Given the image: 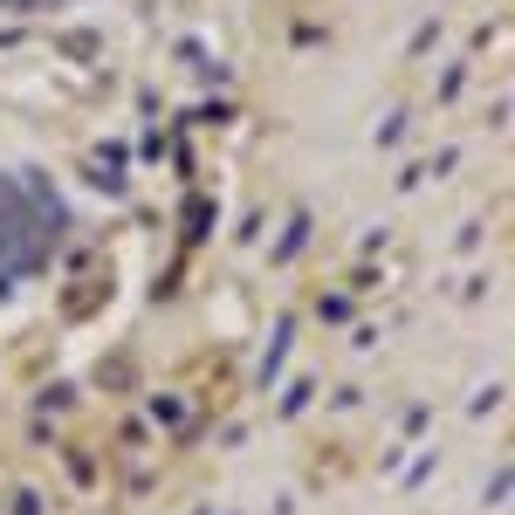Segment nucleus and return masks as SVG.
<instances>
[{"mask_svg":"<svg viewBox=\"0 0 515 515\" xmlns=\"http://www.w3.org/2000/svg\"><path fill=\"white\" fill-rule=\"evenodd\" d=\"M42 7H76V0H0V15H42Z\"/></svg>","mask_w":515,"mask_h":515,"instance_id":"f257e3e1","label":"nucleus"}]
</instances>
